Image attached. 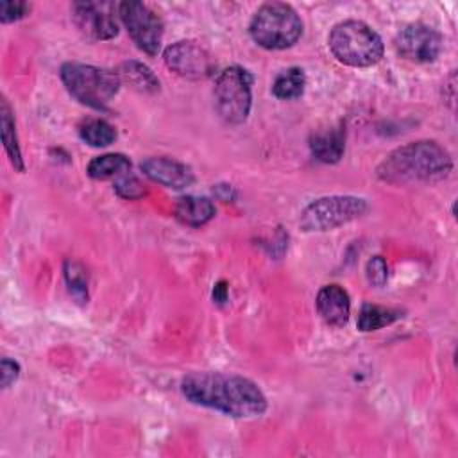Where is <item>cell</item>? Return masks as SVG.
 I'll list each match as a JSON object with an SVG mask.
<instances>
[{"label": "cell", "instance_id": "1", "mask_svg": "<svg viewBox=\"0 0 458 458\" xmlns=\"http://www.w3.org/2000/svg\"><path fill=\"white\" fill-rule=\"evenodd\" d=\"M182 395L199 406L222 411L234 419L258 417L267 410V397L261 388L236 374L191 372L181 381Z\"/></svg>", "mask_w": 458, "mask_h": 458}, {"label": "cell", "instance_id": "2", "mask_svg": "<svg viewBox=\"0 0 458 458\" xmlns=\"http://www.w3.org/2000/svg\"><path fill=\"white\" fill-rule=\"evenodd\" d=\"M453 168L449 152L431 140L411 141L392 150L377 166V177L385 182L404 184L437 181Z\"/></svg>", "mask_w": 458, "mask_h": 458}, {"label": "cell", "instance_id": "3", "mask_svg": "<svg viewBox=\"0 0 458 458\" xmlns=\"http://www.w3.org/2000/svg\"><path fill=\"white\" fill-rule=\"evenodd\" d=\"M329 50L333 55L356 68H365L376 64L383 57V39L379 34L360 20H345L333 27L329 38Z\"/></svg>", "mask_w": 458, "mask_h": 458}, {"label": "cell", "instance_id": "4", "mask_svg": "<svg viewBox=\"0 0 458 458\" xmlns=\"http://www.w3.org/2000/svg\"><path fill=\"white\" fill-rule=\"evenodd\" d=\"M59 73L75 100L98 111L107 107L122 84L116 72L84 63H64Z\"/></svg>", "mask_w": 458, "mask_h": 458}, {"label": "cell", "instance_id": "5", "mask_svg": "<svg viewBox=\"0 0 458 458\" xmlns=\"http://www.w3.org/2000/svg\"><path fill=\"white\" fill-rule=\"evenodd\" d=\"M250 38L267 50L293 47L302 36V20L297 11L283 2L263 4L249 25Z\"/></svg>", "mask_w": 458, "mask_h": 458}, {"label": "cell", "instance_id": "6", "mask_svg": "<svg viewBox=\"0 0 458 458\" xmlns=\"http://www.w3.org/2000/svg\"><path fill=\"white\" fill-rule=\"evenodd\" d=\"M215 107L220 118L229 125H240L247 120L252 106V75L249 70L233 64L218 72L213 88Z\"/></svg>", "mask_w": 458, "mask_h": 458}, {"label": "cell", "instance_id": "7", "mask_svg": "<svg viewBox=\"0 0 458 458\" xmlns=\"http://www.w3.org/2000/svg\"><path fill=\"white\" fill-rule=\"evenodd\" d=\"M369 204L354 195H329L310 202L299 218L304 231H329L363 216Z\"/></svg>", "mask_w": 458, "mask_h": 458}, {"label": "cell", "instance_id": "8", "mask_svg": "<svg viewBox=\"0 0 458 458\" xmlns=\"http://www.w3.org/2000/svg\"><path fill=\"white\" fill-rule=\"evenodd\" d=\"M118 16L140 50L148 55H156L159 52L163 20L157 13H154L147 4L129 0L118 4Z\"/></svg>", "mask_w": 458, "mask_h": 458}, {"label": "cell", "instance_id": "9", "mask_svg": "<svg viewBox=\"0 0 458 458\" xmlns=\"http://www.w3.org/2000/svg\"><path fill=\"white\" fill-rule=\"evenodd\" d=\"M118 9L111 2H75L72 16L77 29L93 41L111 39L118 34V21L114 16Z\"/></svg>", "mask_w": 458, "mask_h": 458}, {"label": "cell", "instance_id": "10", "mask_svg": "<svg viewBox=\"0 0 458 458\" xmlns=\"http://www.w3.org/2000/svg\"><path fill=\"white\" fill-rule=\"evenodd\" d=\"M395 50L411 63H431L442 50V36L424 23H410L395 36Z\"/></svg>", "mask_w": 458, "mask_h": 458}, {"label": "cell", "instance_id": "11", "mask_svg": "<svg viewBox=\"0 0 458 458\" xmlns=\"http://www.w3.org/2000/svg\"><path fill=\"white\" fill-rule=\"evenodd\" d=\"M163 59L172 72L193 81L211 75L215 68L211 55L193 41H177L170 45L165 50Z\"/></svg>", "mask_w": 458, "mask_h": 458}, {"label": "cell", "instance_id": "12", "mask_svg": "<svg viewBox=\"0 0 458 458\" xmlns=\"http://www.w3.org/2000/svg\"><path fill=\"white\" fill-rule=\"evenodd\" d=\"M140 168L150 181L172 190L188 188L195 181L191 168L172 157H147Z\"/></svg>", "mask_w": 458, "mask_h": 458}, {"label": "cell", "instance_id": "13", "mask_svg": "<svg viewBox=\"0 0 458 458\" xmlns=\"http://www.w3.org/2000/svg\"><path fill=\"white\" fill-rule=\"evenodd\" d=\"M317 311L329 326L340 327L349 320L351 299L349 293L338 284H326L318 290L315 301Z\"/></svg>", "mask_w": 458, "mask_h": 458}, {"label": "cell", "instance_id": "14", "mask_svg": "<svg viewBox=\"0 0 458 458\" xmlns=\"http://www.w3.org/2000/svg\"><path fill=\"white\" fill-rule=\"evenodd\" d=\"M345 148V129L344 125L315 132L310 138L311 154L322 163H336L340 161Z\"/></svg>", "mask_w": 458, "mask_h": 458}, {"label": "cell", "instance_id": "15", "mask_svg": "<svg viewBox=\"0 0 458 458\" xmlns=\"http://www.w3.org/2000/svg\"><path fill=\"white\" fill-rule=\"evenodd\" d=\"M175 216L179 222L191 225V227H200L208 224L215 216V206L209 199L206 197H195V195H186L181 197L175 204Z\"/></svg>", "mask_w": 458, "mask_h": 458}, {"label": "cell", "instance_id": "16", "mask_svg": "<svg viewBox=\"0 0 458 458\" xmlns=\"http://www.w3.org/2000/svg\"><path fill=\"white\" fill-rule=\"evenodd\" d=\"M122 82H127L132 89L140 93H156L159 91V79L154 75V72L140 63V61H125L116 70Z\"/></svg>", "mask_w": 458, "mask_h": 458}, {"label": "cell", "instance_id": "17", "mask_svg": "<svg viewBox=\"0 0 458 458\" xmlns=\"http://www.w3.org/2000/svg\"><path fill=\"white\" fill-rule=\"evenodd\" d=\"M86 172L91 179H98V181L122 177L131 172V161L127 156L118 154V152L102 154L89 161Z\"/></svg>", "mask_w": 458, "mask_h": 458}, {"label": "cell", "instance_id": "18", "mask_svg": "<svg viewBox=\"0 0 458 458\" xmlns=\"http://www.w3.org/2000/svg\"><path fill=\"white\" fill-rule=\"evenodd\" d=\"M0 125H2V141L5 147V152L13 163V166L18 172H23V159H21V150L18 145V134H16V125H14V118H13V111L9 107V102L5 98H2L0 104Z\"/></svg>", "mask_w": 458, "mask_h": 458}, {"label": "cell", "instance_id": "19", "mask_svg": "<svg viewBox=\"0 0 458 458\" xmlns=\"http://www.w3.org/2000/svg\"><path fill=\"white\" fill-rule=\"evenodd\" d=\"M306 86V75L304 70L299 66H292L283 70L272 84V93L274 97L281 98V100H292L302 95Z\"/></svg>", "mask_w": 458, "mask_h": 458}, {"label": "cell", "instance_id": "20", "mask_svg": "<svg viewBox=\"0 0 458 458\" xmlns=\"http://www.w3.org/2000/svg\"><path fill=\"white\" fill-rule=\"evenodd\" d=\"M399 317H401L399 310H392V308H385V306H377V304H365L358 315V329L365 331V333L377 331L385 326H390Z\"/></svg>", "mask_w": 458, "mask_h": 458}, {"label": "cell", "instance_id": "21", "mask_svg": "<svg viewBox=\"0 0 458 458\" xmlns=\"http://www.w3.org/2000/svg\"><path fill=\"white\" fill-rule=\"evenodd\" d=\"M81 138L91 147H107L116 140V131L111 123L100 118H89L79 127Z\"/></svg>", "mask_w": 458, "mask_h": 458}, {"label": "cell", "instance_id": "22", "mask_svg": "<svg viewBox=\"0 0 458 458\" xmlns=\"http://www.w3.org/2000/svg\"><path fill=\"white\" fill-rule=\"evenodd\" d=\"M64 279H66L70 293L79 302H86L88 301V274H86L84 267L77 261H66L64 263Z\"/></svg>", "mask_w": 458, "mask_h": 458}, {"label": "cell", "instance_id": "23", "mask_svg": "<svg viewBox=\"0 0 458 458\" xmlns=\"http://www.w3.org/2000/svg\"><path fill=\"white\" fill-rule=\"evenodd\" d=\"M365 276H367V281L372 286H377V288L385 286V283L388 281V265H386L385 258L383 256H372L367 261Z\"/></svg>", "mask_w": 458, "mask_h": 458}, {"label": "cell", "instance_id": "24", "mask_svg": "<svg viewBox=\"0 0 458 458\" xmlns=\"http://www.w3.org/2000/svg\"><path fill=\"white\" fill-rule=\"evenodd\" d=\"M114 191L123 197V199H140L143 193H145V188L143 184L131 174H125L122 177H118V181L114 182Z\"/></svg>", "mask_w": 458, "mask_h": 458}, {"label": "cell", "instance_id": "25", "mask_svg": "<svg viewBox=\"0 0 458 458\" xmlns=\"http://www.w3.org/2000/svg\"><path fill=\"white\" fill-rule=\"evenodd\" d=\"M30 11V5L27 2H2L0 4V20L4 23L16 21L23 16H27Z\"/></svg>", "mask_w": 458, "mask_h": 458}, {"label": "cell", "instance_id": "26", "mask_svg": "<svg viewBox=\"0 0 458 458\" xmlns=\"http://www.w3.org/2000/svg\"><path fill=\"white\" fill-rule=\"evenodd\" d=\"M0 376H2V388H9L20 376V365L14 360L4 358L0 365Z\"/></svg>", "mask_w": 458, "mask_h": 458}, {"label": "cell", "instance_id": "27", "mask_svg": "<svg viewBox=\"0 0 458 458\" xmlns=\"http://www.w3.org/2000/svg\"><path fill=\"white\" fill-rule=\"evenodd\" d=\"M213 301L216 304H224L227 301V283L225 281H220L215 284L213 288Z\"/></svg>", "mask_w": 458, "mask_h": 458}]
</instances>
